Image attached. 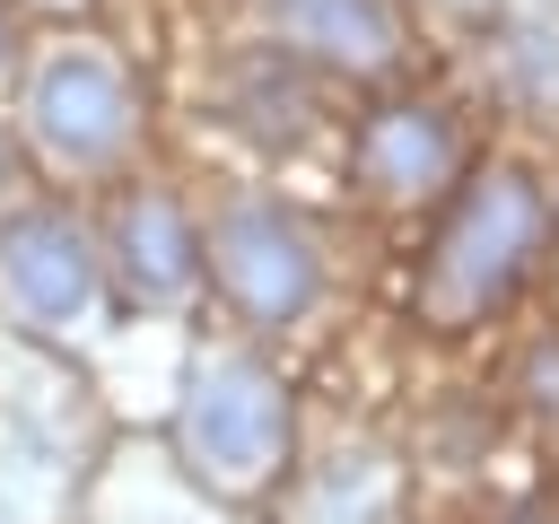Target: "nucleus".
<instances>
[{"instance_id":"obj_1","label":"nucleus","mask_w":559,"mask_h":524,"mask_svg":"<svg viewBox=\"0 0 559 524\" xmlns=\"http://www.w3.org/2000/svg\"><path fill=\"white\" fill-rule=\"evenodd\" d=\"M550 271H559V183L542 175L533 148L480 140L472 166L445 183V201L419 227L402 314L428 341H480V332L515 323Z\"/></svg>"},{"instance_id":"obj_2","label":"nucleus","mask_w":559,"mask_h":524,"mask_svg":"<svg viewBox=\"0 0 559 524\" xmlns=\"http://www.w3.org/2000/svg\"><path fill=\"white\" fill-rule=\"evenodd\" d=\"M9 131L26 148V175L61 183V192H105L114 175L148 166L157 140V96L148 70L87 26H35L17 87H9Z\"/></svg>"},{"instance_id":"obj_3","label":"nucleus","mask_w":559,"mask_h":524,"mask_svg":"<svg viewBox=\"0 0 559 524\" xmlns=\"http://www.w3.org/2000/svg\"><path fill=\"white\" fill-rule=\"evenodd\" d=\"M166 463L201 489V498H271L297 463H306V428H297V384L288 367L245 341H192L175 384H166Z\"/></svg>"},{"instance_id":"obj_4","label":"nucleus","mask_w":559,"mask_h":524,"mask_svg":"<svg viewBox=\"0 0 559 524\" xmlns=\"http://www.w3.org/2000/svg\"><path fill=\"white\" fill-rule=\"evenodd\" d=\"M201 288L218 297L227 332L288 341L332 297V236L288 183L227 175L201 192Z\"/></svg>"},{"instance_id":"obj_5","label":"nucleus","mask_w":559,"mask_h":524,"mask_svg":"<svg viewBox=\"0 0 559 524\" xmlns=\"http://www.w3.org/2000/svg\"><path fill=\"white\" fill-rule=\"evenodd\" d=\"M472 148H480L472 105L411 70V79L358 87V105L341 114V192L384 218H428L445 183L472 166Z\"/></svg>"},{"instance_id":"obj_6","label":"nucleus","mask_w":559,"mask_h":524,"mask_svg":"<svg viewBox=\"0 0 559 524\" xmlns=\"http://www.w3.org/2000/svg\"><path fill=\"white\" fill-rule=\"evenodd\" d=\"M105 306L114 288L96 253V210L61 183L9 192L0 201V323L26 341H87Z\"/></svg>"},{"instance_id":"obj_7","label":"nucleus","mask_w":559,"mask_h":524,"mask_svg":"<svg viewBox=\"0 0 559 524\" xmlns=\"http://www.w3.org/2000/svg\"><path fill=\"white\" fill-rule=\"evenodd\" d=\"M96 253H105V288L122 314L175 323L201 297V192L157 166L114 175L96 201Z\"/></svg>"},{"instance_id":"obj_8","label":"nucleus","mask_w":559,"mask_h":524,"mask_svg":"<svg viewBox=\"0 0 559 524\" xmlns=\"http://www.w3.org/2000/svg\"><path fill=\"white\" fill-rule=\"evenodd\" d=\"M236 26L314 70L323 87H384L419 70V17L411 0H236Z\"/></svg>"},{"instance_id":"obj_9","label":"nucleus","mask_w":559,"mask_h":524,"mask_svg":"<svg viewBox=\"0 0 559 524\" xmlns=\"http://www.w3.org/2000/svg\"><path fill=\"white\" fill-rule=\"evenodd\" d=\"M210 114L236 131V140H253L262 157H280V148H297V140H314V131H341V114H323L341 87H323L314 70H297L288 52H271L262 35H227L218 44V61H210Z\"/></svg>"},{"instance_id":"obj_10","label":"nucleus","mask_w":559,"mask_h":524,"mask_svg":"<svg viewBox=\"0 0 559 524\" xmlns=\"http://www.w3.org/2000/svg\"><path fill=\"white\" fill-rule=\"evenodd\" d=\"M463 52H472V79H480V96H489L498 122L559 140V9L507 0L489 26L463 35Z\"/></svg>"},{"instance_id":"obj_11","label":"nucleus","mask_w":559,"mask_h":524,"mask_svg":"<svg viewBox=\"0 0 559 524\" xmlns=\"http://www.w3.org/2000/svg\"><path fill=\"white\" fill-rule=\"evenodd\" d=\"M507 402H515L542 437H559V323H542V332L515 341V358H507Z\"/></svg>"},{"instance_id":"obj_12","label":"nucleus","mask_w":559,"mask_h":524,"mask_svg":"<svg viewBox=\"0 0 559 524\" xmlns=\"http://www.w3.org/2000/svg\"><path fill=\"white\" fill-rule=\"evenodd\" d=\"M131 463H148V454H131ZM114 498H122V515H105V524H227L218 507L192 498L183 472H175V480H157V472H122Z\"/></svg>"},{"instance_id":"obj_13","label":"nucleus","mask_w":559,"mask_h":524,"mask_svg":"<svg viewBox=\"0 0 559 524\" xmlns=\"http://www.w3.org/2000/svg\"><path fill=\"white\" fill-rule=\"evenodd\" d=\"M507 0H411V17H419V35H437V44H463L472 26H489Z\"/></svg>"},{"instance_id":"obj_14","label":"nucleus","mask_w":559,"mask_h":524,"mask_svg":"<svg viewBox=\"0 0 559 524\" xmlns=\"http://www.w3.org/2000/svg\"><path fill=\"white\" fill-rule=\"evenodd\" d=\"M26 44H35V17H26L17 0H0V96L17 87V61H26Z\"/></svg>"},{"instance_id":"obj_15","label":"nucleus","mask_w":559,"mask_h":524,"mask_svg":"<svg viewBox=\"0 0 559 524\" xmlns=\"http://www.w3.org/2000/svg\"><path fill=\"white\" fill-rule=\"evenodd\" d=\"M17 9H26L35 26H87V17L105 9V0H17Z\"/></svg>"},{"instance_id":"obj_16","label":"nucleus","mask_w":559,"mask_h":524,"mask_svg":"<svg viewBox=\"0 0 559 524\" xmlns=\"http://www.w3.org/2000/svg\"><path fill=\"white\" fill-rule=\"evenodd\" d=\"M0 524H9V515H0Z\"/></svg>"}]
</instances>
